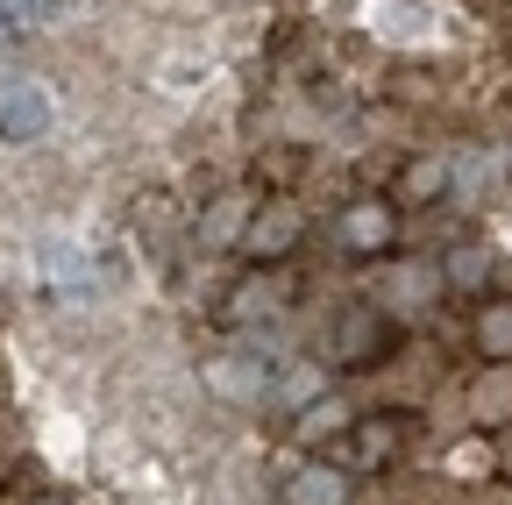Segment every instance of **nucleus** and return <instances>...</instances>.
<instances>
[{
  "mask_svg": "<svg viewBox=\"0 0 512 505\" xmlns=\"http://www.w3.org/2000/svg\"><path fill=\"white\" fill-rule=\"evenodd\" d=\"M392 349H399V328L377 306H342V321H335V363L342 370H377Z\"/></svg>",
  "mask_w": 512,
  "mask_h": 505,
  "instance_id": "obj_1",
  "label": "nucleus"
},
{
  "mask_svg": "<svg viewBox=\"0 0 512 505\" xmlns=\"http://www.w3.org/2000/svg\"><path fill=\"white\" fill-rule=\"evenodd\" d=\"M406 441H413L406 413H370V420H349V441H342L335 470H384V463H399V456H406Z\"/></svg>",
  "mask_w": 512,
  "mask_h": 505,
  "instance_id": "obj_2",
  "label": "nucleus"
},
{
  "mask_svg": "<svg viewBox=\"0 0 512 505\" xmlns=\"http://www.w3.org/2000/svg\"><path fill=\"white\" fill-rule=\"evenodd\" d=\"M299 235H306V214L292 200H264V207L242 221V242L235 249H249L256 264H285L292 249H299Z\"/></svg>",
  "mask_w": 512,
  "mask_h": 505,
  "instance_id": "obj_3",
  "label": "nucleus"
},
{
  "mask_svg": "<svg viewBox=\"0 0 512 505\" xmlns=\"http://www.w3.org/2000/svg\"><path fill=\"white\" fill-rule=\"evenodd\" d=\"M50 121H57V107H50V93L36 79H8V86H0V143H8V150L43 143Z\"/></svg>",
  "mask_w": 512,
  "mask_h": 505,
  "instance_id": "obj_4",
  "label": "nucleus"
},
{
  "mask_svg": "<svg viewBox=\"0 0 512 505\" xmlns=\"http://www.w3.org/2000/svg\"><path fill=\"white\" fill-rule=\"evenodd\" d=\"M392 235H399V221H392V207H377V200H356L335 221V242L349 249V257H377V249H392Z\"/></svg>",
  "mask_w": 512,
  "mask_h": 505,
  "instance_id": "obj_5",
  "label": "nucleus"
},
{
  "mask_svg": "<svg viewBox=\"0 0 512 505\" xmlns=\"http://www.w3.org/2000/svg\"><path fill=\"white\" fill-rule=\"evenodd\" d=\"M285 505H349V470L306 463L299 477H285Z\"/></svg>",
  "mask_w": 512,
  "mask_h": 505,
  "instance_id": "obj_6",
  "label": "nucleus"
},
{
  "mask_svg": "<svg viewBox=\"0 0 512 505\" xmlns=\"http://www.w3.org/2000/svg\"><path fill=\"white\" fill-rule=\"evenodd\" d=\"M43 278L57 285V292H93V264L79 257V242H43Z\"/></svg>",
  "mask_w": 512,
  "mask_h": 505,
  "instance_id": "obj_7",
  "label": "nucleus"
},
{
  "mask_svg": "<svg viewBox=\"0 0 512 505\" xmlns=\"http://www.w3.org/2000/svg\"><path fill=\"white\" fill-rule=\"evenodd\" d=\"M285 278H249V285H235L228 292V321H271V313L285 306Z\"/></svg>",
  "mask_w": 512,
  "mask_h": 505,
  "instance_id": "obj_8",
  "label": "nucleus"
},
{
  "mask_svg": "<svg viewBox=\"0 0 512 505\" xmlns=\"http://www.w3.org/2000/svg\"><path fill=\"white\" fill-rule=\"evenodd\" d=\"M477 349H484L491 363H512V299H491V306L477 313Z\"/></svg>",
  "mask_w": 512,
  "mask_h": 505,
  "instance_id": "obj_9",
  "label": "nucleus"
},
{
  "mask_svg": "<svg viewBox=\"0 0 512 505\" xmlns=\"http://www.w3.org/2000/svg\"><path fill=\"white\" fill-rule=\"evenodd\" d=\"M441 193H448V164H441V157H420V164L399 171V200L427 207V200H441Z\"/></svg>",
  "mask_w": 512,
  "mask_h": 505,
  "instance_id": "obj_10",
  "label": "nucleus"
},
{
  "mask_svg": "<svg viewBox=\"0 0 512 505\" xmlns=\"http://www.w3.org/2000/svg\"><path fill=\"white\" fill-rule=\"evenodd\" d=\"M477 420H505L512 413V363H491V377H484V385H477Z\"/></svg>",
  "mask_w": 512,
  "mask_h": 505,
  "instance_id": "obj_11",
  "label": "nucleus"
},
{
  "mask_svg": "<svg viewBox=\"0 0 512 505\" xmlns=\"http://www.w3.org/2000/svg\"><path fill=\"white\" fill-rule=\"evenodd\" d=\"M384 292L392 299H427V292H441V271L434 264H399L392 278H384Z\"/></svg>",
  "mask_w": 512,
  "mask_h": 505,
  "instance_id": "obj_12",
  "label": "nucleus"
},
{
  "mask_svg": "<svg viewBox=\"0 0 512 505\" xmlns=\"http://www.w3.org/2000/svg\"><path fill=\"white\" fill-rule=\"evenodd\" d=\"M484 178H491V157L470 150V157H456V171H448V193H456V200H477V193H484Z\"/></svg>",
  "mask_w": 512,
  "mask_h": 505,
  "instance_id": "obj_13",
  "label": "nucleus"
},
{
  "mask_svg": "<svg viewBox=\"0 0 512 505\" xmlns=\"http://www.w3.org/2000/svg\"><path fill=\"white\" fill-rule=\"evenodd\" d=\"M448 278H456V285H477V278H484V257H477V249H463V257L448 264Z\"/></svg>",
  "mask_w": 512,
  "mask_h": 505,
  "instance_id": "obj_14",
  "label": "nucleus"
},
{
  "mask_svg": "<svg viewBox=\"0 0 512 505\" xmlns=\"http://www.w3.org/2000/svg\"><path fill=\"white\" fill-rule=\"evenodd\" d=\"M36 505H64V498H36Z\"/></svg>",
  "mask_w": 512,
  "mask_h": 505,
  "instance_id": "obj_15",
  "label": "nucleus"
}]
</instances>
